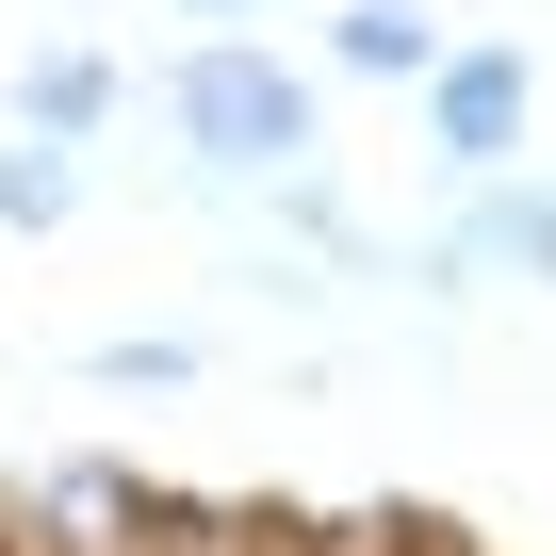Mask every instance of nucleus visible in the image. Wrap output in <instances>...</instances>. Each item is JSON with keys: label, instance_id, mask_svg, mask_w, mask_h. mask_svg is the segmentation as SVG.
Segmentation results:
<instances>
[{"label": "nucleus", "instance_id": "nucleus-8", "mask_svg": "<svg viewBox=\"0 0 556 556\" xmlns=\"http://www.w3.org/2000/svg\"><path fill=\"white\" fill-rule=\"evenodd\" d=\"M180 17H262V0H180Z\"/></svg>", "mask_w": 556, "mask_h": 556}, {"label": "nucleus", "instance_id": "nucleus-3", "mask_svg": "<svg viewBox=\"0 0 556 556\" xmlns=\"http://www.w3.org/2000/svg\"><path fill=\"white\" fill-rule=\"evenodd\" d=\"M426 295H475V278H556V197L540 180H475V213L409 262Z\"/></svg>", "mask_w": 556, "mask_h": 556}, {"label": "nucleus", "instance_id": "nucleus-4", "mask_svg": "<svg viewBox=\"0 0 556 556\" xmlns=\"http://www.w3.org/2000/svg\"><path fill=\"white\" fill-rule=\"evenodd\" d=\"M328 66H344V83H409V99H426L442 17H426V0H344V17H328Z\"/></svg>", "mask_w": 556, "mask_h": 556}, {"label": "nucleus", "instance_id": "nucleus-2", "mask_svg": "<svg viewBox=\"0 0 556 556\" xmlns=\"http://www.w3.org/2000/svg\"><path fill=\"white\" fill-rule=\"evenodd\" d=\"M523 115H540V66H523V50H442V66H426V148H442L458 180H491V164L523 148Z\"/></svg>", "mask_w": 556, "mask_h": 556}, {"label": "nucleus", "instance_id": "nucleus-9", "mask_svg": "<svg viewBox=\"0 0 556 556\" xmlns=\"http://www.w3.org/2000/svg\"><path fill=\"white\" fill-rule=\"evenodd\" d=\"M245 556H312V540H245Z\"/></svg>", "mask_w": 556, "mask_h": 556}, {"label": "nucleus", "instance_id": "nucleus-1", "mask_svg": "<svg viewBox=\"0 0 556 556\" xmlns=\"http://www.w3.org/2000/svg\"><path fill=\"white\" fill-rule=\"evenodd\" d=\"M164 131H180L213 180H295V164H328V99L278 66L262 34H197V50L164 66Z\"/></svg>", "mask_w": 556, "mask_h": 556}, {"label": "nucleus", "instance_id": "nucleus-5", "mask_svg": "<svg viewBox=\"0 0 556 556\" xmlns=\"http://www.w3.org/2000/svg\"><path fill=\"white\" fill-rule=\"evenodd\" d=\"M99 115H115V66H99V50H34V66H17V131H50V148H83Z\"/></svg>", "mask_w": 556, "mask_h": 556}, {"label": "nucleus", "instance_id": "nucleus-7", "mask_svg": "<svg viewBox=\"0 0 556 556\" xmlns=\"http://www.w3.org/2000/svg\"><path fill=\"white\" fill-rule=\"evenodd\" d=\"M197 344H99V393H180Z\"/></svg>", "mask_w": 556, "mask_h": 556}, {"label": "nucleus", "instance_id": "nucleus-6", "mask_svg": "<svg viewBox=\"0 0 556 556\" xmlns=\"http://www.w3.org/2000/svg\"><path fill=\"white\" fill-rule=\"evenodd\" d=\"M66 213H83V164L50 131H0V229H66Z\"/></svg>", "mask_w": 556, "mask_h": 556}]
</instances>
